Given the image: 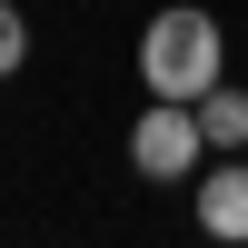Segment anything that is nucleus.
Listing matches in <instances>:
<instances>
[{
	"instance_id": "1",
	"label": "nucleus",
	"mask_w": 248,
	"mask_h": 248,
	"mask_svg": "<svg viewBox=\"0 0 248 248\" xmlns=\"http://www.w3.org/2000/svg\"><path fill=\"white\" fill-rule=\"evenodd\" d=\"M218 70H229V40H218V20L189 10V0L139 30V90L149 99H199V90H218Z\"/></svg>"
},
{
	"instance_id": "2",
	"label": "nucleus",
	"mask_w": 248,
	"mask_h": 248,
	"mask_svg": "<svg viewBox=\"0 0 248 248\" xmlns=\"http://www.w3.org/2000/svg\"><path fill=\"white\" fill-rule=\"evenodd\" d=\"M129 169L159 179V189H179V179L209 169V139H199V109H189V99H149V109H139V129H129Z\"/></svg>"
},
{
	"instance_id": "4",
	"label": "nucleus",
	"mask_w": 248,
	"mask_h": 248,
	"mask_svg": "<svg viewBox=\"0 0 248 248\" xmlns=\"http://www.w3.org/2000/svg\"><path fill=\"white\" fill-rule=\"evenodd\" d=\"M189 109H199V139H209V159H218V149H248V90H229V79H218V90H199Z\"/></svg>"
},
{
	"instance_id": "5",
	"label": "nucleus",
	"mask_w": 248,
	"mask_h": 248,
	"mask_svg": "<svg viewBox=\"0 0 248 248\" xmlns=\"http://www.w3.org/2000/svg\"><path fill=\"white\" fill-rule=\"evenodd\" d=\"M20 60H30V20H20V10H10V0H0V79H10V70H20Z\"/></svg>"
},
{
	"instance_id": "3",
	"label": "nucleus",
	"mask_w": 248,
	"mask_h": 248,
	"mask_svg": "<svg viewBox=\"0 0 248 248\" xmlns=\"http://www.w3.org/2000/svg\"><path fill=\"white\" fill-rule=\"evenodd\" d=\"M199 229L209 238H248V159L238 149H218L199 169Z\"/></svg>"
}]
</instances>
